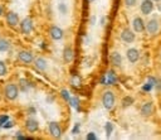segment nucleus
I'll use <instances>...</instances> for the list:
<instances>
[{
  "instance_id": "1",
  "label": "nucleus",
  "mask_w": 161,
  "mask_h": 140,
  "mask_svg": "<svg viewBox=\"0 0 161 140\" xmlns=\"http://www.w3.org/2000/svg\"><path fill=\"white\" fill-rule=\"evenodd\" d=\"M115 95L112 91H106V92L103 94V97H102V103H103V106L104 109H107V110H111L112 107L115 106Z\"/></svg>"
},
{
  "instance_id": "2",
  "label": "nucleus",
  "mask_w": 161,
  "mask_h": 140,
  "mask_svg": "<svg viewBox=\"0 0 161 140\" xmlns=\"http://www.w3.org/2000/svg\"><path fill=\"white\" fill-rule=\"evenodd\" d=\"M101 83L102 85H116L117 83V76L113 71H108L106 75H103L102 76V78H101Z\"/></svg>"
},
{
  "instance_id": "3",
  "label": "nucleus",
  "mask_w": 161,
  "mask_h": 140,
  "mask_svg": "<svg viewBox=\"0 0 161 140\" xmlns=\"http://www.w3.org/2000/svg\"><path fill=\"white\" fill-rule=\"evenodd\" d=\"M4 94H5V97L8 100L13 101V100H15L17 97H18V94H19V90L15 85H8L5 87L4 90Z\"/></svg>"
},
{
  "instance_id": "4",
  "label": "nucleus",
  "mask_w": 161,
  "mask_h": 140,
  "mask_svg": "<svg viewBox=\"0 0 161 140\" xmlns=\"http://www.w3.org/2000/svg\"><path fill=\"white\" fill-rule=\"evenodd\" d=\"M20 29L24 34H29L33 30V20L30 18L23 19V22L20 23Z\"/></svg>"
},
{
  "instance_id": "5",
  "label": "nucleus",
  "mask_w": 161,
  "mask_h": 140,
  "mask_svg": "<svg viewBox=\"0 0 161 140\" xmlns=\"http://www.w3.org/2000/svg\"><path fill=\"white\" fill-rule=\"evenodd\" d=\"M18 58L23 62V63H32L33 62V59H34V56H33V53L32 52H29V51H22V52H19V54H18Z\"/></svg>"
},
{
  "instance_id": "6",
  "label": "nucleus",
  "mask_w": 161,
  "mask_h": 140,
  "mask_svg": "<svg viewBox=\"0 0 161 140\" xmlns=\"http://www.w3.org/2000/svg\"><path fill=\"white\" fill-rule=\"evenodd\" d=\"M132 27H134V30L136 33H142L146 29V25L144 23V20L141 18H138V17H136L134 20H132Z\"/></svg>"
},
{
  "instance_id": "7",
  "label": "nucleus",
  "mask_w": 161,
  "mask_h": 140,
  "mask_svg": "<svg viewBox=\"0 0 161 140\" xmlns=\"http://www.w3.org/2000/svg\"><path fill=\"white\" fill-rule=\"evenodd\" d=\"M140 9H141V13L144 14V15H149V14L152 11V9H153L152 0H144V2L141 3Z\"/></svg>"
},
{
  "instance_id": "8",
  "label": "nucleus",
  "mask_w": 161,
  "mask_h": 140,
  "mask_svg": "<svg viewBox=\"0 0 161 140\" xmlns=\"http://www.w3.org/2000/svg\"><path fill=\"white\" fill-rule=\"evenodd\" d=\"M49 131H51L52 136L55 138V139H58V138L62 136V129H60L59 125L57 122H54V121L49 122Z\"/></svg>"
},
{
  "instance_id": "9",
  "label": "nucleus",
  "mask_w": 161,
  "mask_h": 140,
  "mask_svg": "<svg viewBox=\"0 0 161 140\" xmlns=\"http://www.w3.org/2000/svg\"><path fill=\"white\" fill-rule=\"evenodd\" d=\"M121 39L125 43H132V42L135 40V33L130 29H125L121 33Z\"/></svg>"
},
{
  "instance_id": "10",
  "label": "nucleus",
  "mask_w": 161,
  "mask_h": 140,
  "mask_svg": "<svg viewBox=\"0 0 161 140\" xmlns=\"http://www.w3.org/2000/svg\"><path fill=\"white\" fill-rule=\"evenodd\" d=\"M49 34H51V37L54 39V40H60L63 38V30L60 29L59 27H51V29H49Z\"/></svg>"
},
{
  "instance_id": "11",
  "label": "nucleus",
  "mask_w": 161,
  "mask_h": 140,
  "mask_svg": "<svg viewBox=\"0 0 161 140\" xmlns=\"http://www.w3.org/2000/svg\"><path fill=\"white\" fill-rule=\"evenodd\" d=\"M63 59H64L66 63H71L74 59V52L71 47H66L63 49Z\"/></svg>"
},
{
  "instance_id": "12",
  "label": "nucleus",
  "mask_w": 161,
  "mask_h": 140,
  "mask_svg": "<svg viewBox=\"0 0 161 140\" xmlns=\"http://www.w3.org/2000/svg\"><path fill=\"white\" fill-rule=\"evenodd\" d=\"M146 29L150 34H156L159 32V22L157 19H151L147 22V25H146Z\"/></svg>"
},
{
  "instance_id": "13",
  "label": "nucleus",
  "mask_w": 161,
  "mask_h": 140,
  "mask_svg": "<svg viewBox=\"0 0 161 140\" xmlns=\"http://www.w3.org/2000/svg\"><path fill=\"white\" fill-rule=\"evenodd\" d=\"M126 56H127V59L131 62V63H135V62H137L138 58H140V53H138V51L136 49V48H130V49L127 51V53H126Z\"/></svg>"
},
{
  "instance_id": "14",
  "label": "nucleus",
  "mask_w": 161,
  "mask_h": 140,
  "mask_svg": "<svg viewBox=\"0 0 161 140\" xmlns=\"http://www.w3.org/2000/svg\"><path fill=\"white\" fill-rule=\"evenodd\" d=\"M25 129L29 132H36L39 129V124H38V121L33 120V119H28L25 121Z\"/></svg>"
},
{
  "instance_id": "15",
  "label": "nucleus",
  "mask_w": 161,
  "mask_h": 140,
  "mask_svg": "<svg viewBox=\"0 0 161 140\" xmlns=\"http://www.w3.org/2000/svg\"><path fill=\"white\" fill-rule=\"evenodd\" d=\"M6 23H8L9 25H11V27L18 25V23H19V17H18V14H17V13H13V11L8 13V15H6Z\"/></svg>"
},
{
  "instance_id": "16",
  "label": "nucleus",
  "mask_w": 161,
  "mask_h": 140,
  "mask_svg": "<svg viewBox=\"0 0 161 140\" xmlns=\"http://www.w3.org/2000/svg\"><path fill=\"white\" fill-rule=\"evenodd\" d=\"M110 59H111V63L113 65V66H117V67L121 66V63H122V57H121V54L118 53V52L111 53Z\"/></svg>"
},
{
  "instance_id": "17",
  "label": "nucleus",
  "mask_w": 161,
  "mask_h": 140,
  "mask_svg": "<svg viewBox=\"0 0 161 140\" xmlns=\"http://www.w3.org/2000/svg\"><path fill=\"white\" fill-rule=\"evenodd\" d=\"M152 110H153L152 102H146L141 106V115L142 116H150L152 114Z\"/></svg>"
},
{
  "instance_id": "18",
  "label": "nucleus",
  "mask_w": 161,
  "mask_h": 140,
  "mask_svg": "<svg viewBox=\"0 0 161 140\" xmlns=\"http://www.w3.org/2000/svg\"><path fill=\"white\" fill-rule=\"evenodd\" d=\"M47 67H48V65H47V61L44 58H37L36 59V68L38 71H45Z\"/></svg>"
},
{
  "instance_id": "19",
  "label": "nucleus",
  "mask_w": 161,
  "mask_h": 140,
  "mask_svg": "<svg viewBox=\"0 0 161 140\" xmlns=\"http://www.w3.org/2000/svg\"><path fill=\"white\" fill-rule=\"evenodd\" d=\"M81 82H82L81 77L77 73H73V76H72V85L74 87H81Z\"/></svg>"
},
{
  "instance_id": "20",
  "label": "nucleus",
  "mask_w": 161,
  "mask_h": 140,
  "mask_svg": "<svg viewBox=\"0 0 161 140\" xmlns=\"http://www.w3.org/2000/svg\"><path fill=\"white\" fill-rule=\"evenodd\" d=\"M9 49V43L5 39H0V52H6Z\"/></svg>"
},
{
  "instance_id": "21",
  "label": "nucleus",
  "mask_w": 161,
  "mask_h": 140,
  "mask_svg": "<svg viewBox=\"0 0 161 140\" xmlns=\"http://www.w3.org/2000/svg\"><path fill=\"white\" fill-rule=\"evenodd\" d=\"M132 103H134V99H132V97H130V96L125 97V99L122 100V106H123V107H128V106H131Z\"/></svg>"
},
{
  "instance_id": "22",
  "label": "nucleus",
  "mask_w": 161,
  "mask_h": 140,
  "mask_svg": "<svg viewBox=\"0 0 161 140\" xmlns=\"http://www.w3.org/2000/svg\"><path fill=\"white\" fill-rule=\"evenodd\" d=\"M69 102H71V106L74 107L76 110H79V100L77 97H71L69 99Z\"/></svg>"
},
{
  "instance_id": "23",
  "label": "nucleus",
  "mask_w": 161,
  "mask_h": 140,
  "mask_svg": "<svg viewBox=\"0 0 161 140\" xmlns=\"http://www.w3.org/2000/svg\"><path fill=\"white\" fill-rule=\"evenodd\" d=\"M104 129H106V135H107V138H110V135L112 134V131H113V125H112L111 122H107L106 126H104Z\"/></svg>"
},
{
  "instance_id": "24",
  "label": "nucleus",
  "mask_w": 161,
  "mask_h": 140,
  "mask_svg": "<svg viewBox=\"0 0 161 140\" xmlns=\"http://www.w3.org/2000/svg\"><path fill=\"white\" fill-rule=\"evenodd\" d=\"M6 75V66L3 61H0V76Z\"/></svg>"
},
{
  "instance_id": "25",
  "label": "nucleus",
  "mask_w": 161,
  "mask_h": 140,
  "mask_svg": "<svg viewBox=\"0 0 161 140\" xmlns=\"http://www.w3.org/2000/svg\"><path fill=\"white\" fill-rule=\"evenodd\" d=\"M6 120H9L8 115H2V116H0V128H3V125L5 124Z\"/></svg>"
},
{
  "instance_id": "26",
  "label": "nucleus",
  "mask_w": 161,
  "mask_h": 140,
  "mask_svg": "<svg viewBox=\"0 0 161 140\" xmlns=\"http://www.w3.org/2000/svg\"><path fill=\"white\" fill-rule=\"evenodd\" d=\"M152 87H153V86L151 85V83H149V82H147L146 85H144L142 90H144V91H146V92H149V91H151V90H152Z\"/></svg>"
},
{
  "instance_id": "27",
  "label": "nucleus",
  "mask_w": 161,
  "mask_h": 140,
  "mask_svg": "<svg viewBox=\"0 0 161 140\" xmlns=\"http://www.w3.org/2000/svg\"><path fill=\"white\" fill-rule=\"evenodd\" d=\"M13 125H14V124H13V121H11V120H6V121H5V124L3 125V128H4V129H9V128H11V126H13Z\"/></svg>"
},
{
  "instance_id": "28",
  "label": "nucleus",
  "mask_w": 161,
  "mask_h": 140,
  "mask_svg": "<svg viewBox=\"0 0 161 140\" xmlns=\"http://www.w3.org/2000/svg\"><path fill=\"white\" fill-rule=\"evenodd\" d=\"M136 2L137 0H125V4H126V6H134L136 4Z\"/></svg>"
},
{
  "instance_id": "29",
  "label": "nucleus",
  "mask_w": 161,
  "mask_h": 140,
  "mask_svg": "<svg viewBox=\"0 0 161 140\" xmlns=\"http://www.w3.org/2000/svg\"><path fill=\"white\" fill-rule=\"evenodd\" d=\"M59 10L63 13V14H66L67 13V5L64 4V3H62V4H59Z\"/></svg>"
},
{
  "instance_id": "30",
  "label": "nucleus",
  "mask_w": 161,
  "mask_h": 140,
  "mask_svg": "<svg viewBox=\"0 0 161 140\" xmlns=\"http://www.w3.org/2000/svg\"><path fill=\"white\" fill-rule=\"evenodd\" d=\"M96 139H97V135L94 134V132H88L87 140H96Z\"/></svg>"
},
{
  "instance_id": "31",
  "label": "nucleus",
  "mask_w": 161,
  "mask_h": 140,
  "mask_svg": "<svg viewBox=\"0 0 161 140\" xmlns=\"http://www.w3.org/2000/svg\"><path fill=\"white\" fill-rule=\"evenodd\" d=\"M20 85L23 86V90H28V87H29V85H28V82L25 80H20Z\"/></svg>"
},
{
  "instance_id": "32",
  "label": "nucleus",
  "mask_w": 161,
  "mask_h": 140,
  "mask_svg": "<svg viewBox=\"0 0 161 140\" xmlns=\"http://www.w3.org/2000/svg\"><path fill=\"white\" fill-rule=\"evenodd\" d=\"M62 96H63V97H64V99H66V100H68V101H69V99H71V96H69V95H68V92H67V91H66V90H63V91H62Z\"/></svg>"
},
{
  "instance_id": "33",
  "label": "nucleus",
  "mask_w": 161,
  "mask_h": 140,
  "mask_svg": "<svg viewBox=\"0 0 161 140\" xmlns=\"http://www.w3.org/2000/svg\"><path fill=\"white\" fill-rule=\"evenodd\" d=\"M78 130H79V124H76V126H74V129H73V134H77V132H78Z\"/></svg>"
},
{
  "instance_id": "34",
  "label": "nucleus",
  "mask_w": 161,
  "mask_h": 140,
  "mask_svg": "<svg viewBox=\"0 0 161 140\" xmlns=\"http://www.w3.org/2000/svg\"><path fill=\"white\" fill-rule=\"evenodd\" d=\"M3 13H4V9H3V6L0 5V15H3Z\"/></svg>"
},
{
  "instance_id": "35",
  "label": "nucleus",
  "mask_w": 161,
  "mask_h": 140,
  "mask_svg": "<svg viewBox=\"0 0 161 140\" xmlns=\"http://www.w3.org/2000/svg\"><path fill=\"white\" fill-rule=\"evenodd\" d=\"M152 2H156L157 3V2H160V0H152Z\"/></svg>"
},
{
  "instance_id": "36",
  "label": "nucleus",
  "mask_w": 161,
  "mask_h": 140,
  "mask_svg": "<svg viewBox=\"0 0 161 140\" xmlns=\"http://www.w3.org/2000/svg\"><path fill=\"white\" fill-rule=\"evenodd\" d=\"M89 2H93V0H89Z\"/></svg>"
}]
</instances>
